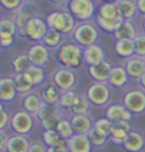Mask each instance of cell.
I'll use <instances>...</instances> for the list:
<instances>
[{
    "mask_svg": "<svg viewBox=\"0 0 145 152\" xmlns=\"http://www.w3.org/2000/svg\"><path fill=\"white\" fill-rule=\"evenodd\" d=\"M14 84H15V88L18 94L20 96H24L26 94H29L31 91H33L34 88L31 86L29 82L25 79L23 74H15L12 76Z\"/></svg>",
    "mask_w": 145,
    "mask_h": 152,
    "instance_id": "32",
    "label": "cell"
},
{
    "mask_svg": "<svg viewBox=\"0 0 145 152\" xmlns=\"http://www.w3.org/2000/svg\"><path fill=\"white\" fill-rule=\"evenodd\" d=\"M113 35L116 40H133L136 36L135 28L128 20H123Z\"/></svg>",
    "mask_w": 145,
    "mask_h": 152,
    "instance_id": "28",
    "label": "cell"
},
{
    "mask_svg": "<svg viewBox=\"0 0 145 152\" xmlns=\"http://www.w3.org/2000/svg\"><path fill=\"white\" fill-rule=\"evenodd\" d=\"M0 20H1V19H0Z\"/></svg>",
    "mask_w": 145,
    "mask_h": 152,
    "instance_id": "59",
    "label": "cell"
},
{
    "mask_svg": "<svg viewBox=\"0 0 145 152\" xmlns=\"http://www.w3.org/2000/svg\"><path fill=\"white\" fill-rule=\"evenodd\" d=\"M72 37L76 44L84 49L95 44L98 40V32L95 25L85 22L76 26L72 32Z\"/></svg>",
    "mask_w": 145,
    "mask_h": 152,
    "instance_id": "3",
    "label": "cell"
},
{
    "mask_svg": "<svg viewBox=\"0 0 145 152\" xmlns=\"http://www.w3.org/2000/svg\"><path fill=\"white\" fill-rule=\"evenodd\" d=\"M8 135L4 131H0V152H5L6 150V142Z\"/></svg>",
    "mask_w": 145,
    "mask_h": 152,
    "instance_id": "48",
    "label": "cell"
},
{
    "mask_svg": "<svg viewBox=\"0 0 145 152\" xmlns=\"http://www.w3.org/2000/svg\"><path fill=\"white\" fill-rule=\"evenodd\" d=\"M87 135L89 137L90 144L95 148H101L109 141V139L107 138V137L101 135V133H98L93 127H92V129L87 133Z\"/></svg>",
    "mask_w": 145,
    "mask_h": 152,
    "instance_id": "41",
    "label": "cell"
},
{
    "mask_svg": "<svg viewBox=\"0 0 145 152\" xmlns=\"http://www.w3.org/2000/svg\"><path fill=\"white\" fill-rule=\"evenodd\" d=\"M10 122V115L7 113L6 110H2L0 113V131H4L5 128L9 125Z\"/></svg>",
    "mask_w": 145,
    "mask_h": 152,
    "instance_id": "46",
    "label": "cell"
},
{
    "mask_svg": "<svg viewBox=\"0 0 145 152\" xmlns=\"http://www.w3.org/2000/svg\"><path fill=\"white\" fill-rule=\"evenodd\" d=\"M18 29L14 20L3 18L0 20V37L3 36H16Z\"/></svg>",
    "mask_w": 145,
    "mask_h": 152,
    "instance_id": "37",
    "label": "cell"
},
{
    "mask_svg": "<svg viewBox=\"0 0 145 152\" xmlns=\"http://www.w3.org/2000/svg\"><path fill=\"white\" fill-rule=\"evenodd\" d=\"M121 146L127 152H141L145 147L144 135L139 131L131 130Z\"/></svg>",
    "mask_w": 145,
    "mask_h": 152,
    "instance_id": "19",
    "label": "cell"
},
{
    "mask_svg": "<svg viewBox=\"0 0 145 152\" xmlns=\"http://www.w3.org/2000/svg\"><path fill=\"white\" fill-rule=\"evenodd\" d=\"M144 29H145V21H144Z\"/></svg>",
    "mask_w": 145,
    "mask_h": 152,
    "instance_id": "57",
    "label": "cell"
},
{
    "mask_svg": "<svg viewBox=\"0 0 145 152\" xmlns=\"http://www.w3.org/2000/svg\"><path fill=\"white\" fill-rule=\"evenodd\" d=\"M137 7L140 12L145 13V0H137Z\"/></svg>",
    "mask_w": 145,
    "mask_h": 152,
    "instance_id": "50",
    "label": "cell"
},
{
    "mask_svg": "<svg viewBox=\"0 0 145 152\" xmlns=\"http://www.w3.org/2000/svg\"><path fill=\"white\" fill-rule=\"evenodd\" d=\"M0 49H1V46H0Z\"/></svg>",
    "mask_w": 145,
    "mask_h": 152,
    "instance_id": "58",
    "label": "cell"
},
{
    "mask_svg": "<svg viewBox=\"0 0 145 152\" xmlns=\"http://www.w3.org/2000/svg\"><path fill=\"white\" fill-rule=\"evenodd\" d=\"M22 0H0V5L8 10L18 9L21 5Z\"/></svg>",
    "mask_w": 145,
    "mask_h": 152,
    "instance_id": "44",
    "label": "cell"
},
{
    "mask_svg": "<svg viewBox=\"0 0 145 152\" xmlns=\"http://www.w3.org/2000/svg\"><path fill=\"white\" fill-rule=\"evenodd\" d=\"M131 125L130 121H118L112 124L111 131L109 134V141L113 144L122 145L124 140L128 135V133L131 131Z\"/></svg>",
    "mask_w": 145,
    "mask_h": 152,
    "instance_id": "11",
    "label": "cell"
},
{
    "mask_svg": "<svg viewBox=\"0 0 145 152\" xmlns=\"http://www.w3.org/2000/svg\"><path fill=\"white\" fill-rule=\"evenodd\" d=\"M74 132L77 134H87L93 126V120L90 114H72L70 117Z\"/></svg>",
    "mask_w": 145,
    "mask_h": 152,
    "instance_id": "16",
    "label": "cell"
},
{
    "mask_svg": "<svg viewBox=\"0 0 145 152\" xmlns=\"http://www.w3.org/2000/svg\"><path fill=\"white\" fill-rule=\"evenodd\" d=\"M27 57L29 59L30 64L36 67L44 68L50 61V52L44 44L36 43L28 49Z\"/></svg>",
    "mask_w": 145,
    "mask_h": 152,
    "instance_id": "10",
    "label": "cell"
},
{
    "mask_svg": "<svg viewBox=\"0 0 145 152\" xmlns=\"http://www.w3.org/2000/svg\"><path fill=\"white\" fill-rule=\"evenodd\" d=\"M47 152H70V151L66 146V147H48Z\"/></svg>",
    "mask_w": 145,
    "mask_h": 152,
    "instance_id": "49",
    "label": "cell"
},
{
    "mask_svg": "<svg viewBox=\"0 0 145 152\" xmlns=\"http://www.w3.org/2000/svg\"><path fill=\"white\" fill-rule=\"evenodd\" d=\"M77 94L74 90H70V91H63L61 94V97H60L58 107L61 108L62 110H71V107H73L74 102L76 99Z\"/></svg>",
    "mask_w": 145,
    "mask_h": 152,
    "instance_id": "39",
    "label": "cell"
},
{
    "mask_svg": "<svg viewBox=\"0 0 145 152\" xmlns=\"http://www.w3.org/2000/svg\"><path fill=\"white\" fill-rule=\"evenodd\" d=\"M86 96L92 105L106 107L111 99V87L107 83H93L87 88Z\"/></svg>",
    "mask_w": 145,
    "mask_h": 152,
    "instance_id": "4",
    "label": "cell"
},
{
    "mask_svg": "<svg viewBox=\"0 0 145 152\" xmlns=\"http://www.w3.org/2000/svg\"><path fill=\"white\" fill-rule=\"evenodd\" d=\"M61 113H62V110L58 105H48V104H43V105L40 107V110L37 111V113L34 115V117H35L39 122H42V121H44V120L48 119L52 115H54V114Z\"/></svg>",
    "mask_w": 145,
    "mask_h": 152,
    "instance_id": "35",
    "label": "cell"
},
{
    "mask_svg": "<svg viewBox=\"0 0 145 152\" xmlns=\"http://www.w3.org/2000/svg\"><path fill=\"white\" fill-rule=\"evenodd\" d=\"M63 117H64L63 113L54 114V115L49 117L48 119L40 122V124H41L44 130H52V129L56 130V127H57V125H58L59 121L61 120V118H63Z\"/></svg>",
    "mask_w": 145,
    "mask_h": 152,
    "instance_id": "43",
    "label": "cell"
},
{
    "mask_svg": "<svg viewBox=\"0 0 145 152\" xmlns=\"http://www.w3.org/2000/svg\"><path fill=\"white\" fill-rule=\"evenodd\" d=\"M90 108H92V104L90 102L86 94L78 93L70 111L72 114H90Z\"/></svg>",
    "mask_w": 145,
    "mask_h": 152,
    "instance_id": "26",
    "label": "cell"
},
{
    "mask_svg": "<svg viewBox=\"0 0 145 152\" xmlns=\"http://www.w3.org/2000/svg\"><path fill=\"white\" fill-rule=\"evenodd\" d=\"M67 147L70 152H92L93 148L87 134L77 133L67 139Z\"/></svg>",
    "mask_w": 145,
    "mask_h": 152,
    "instance_id": "15",
    "label": "cell"
},
{
    "mask_svg": "<svg viewBox=\"0 0 145 152\" xmlns=\"http://www.w3.org/2000/svg\"><path fill=\"white\" fill-rule=\"evenodd\" d=\"M134 43V55L145 58V34L136 35L133 39Z\"/></svg>",
    "mask_w": 145,
    "mask_h": 152,
    "instance_id": "42",
    "label": "cell"
},
{
    "mask_svg": "<svg viewBox=\"0 0 145 152\" xmlns=\"http://www.w3.org/2000/svg\"><path fill=\"white\" fill-rule=\"evenodd\" d=\"M129 82V77L127 75L124 67L121 66H114L110 71L107 84L111 88H123Z\"/></svg>",
    "mask_w": 145,
    "mask_h": 152,
    "instance_id": "24",
    "label": "cell"
},
{
    "mask_svg": "<svg viewBox=\"0 0 145 152\" xmlns=\"http://www.w3.org/2000/svg\"><path fill=\"white\" fill-rule=\"evenodd\" d=\"M56 59L61 65L71 70L78 69L82 62V48L76 43H65L57 49Z\"/></svg>",
    "mask_w": 145,
    "mask_h": 152,
    "instance_id": "1",
    "label": "cell"
},
{
    "mask_svg": "<svg viewBox=\"0 0 145 152\" xmlns=\"http://www.w3.org/2000/svg\"><path fill=\"white\" fill-rule=\"evenodd\" d=\"M42 141L47 147H66L67 139L62 138L56 130H44Z\"/></svg>",
    "mask_w": 145,
    "mask_h": 152,
    "instance_id": "27",
    "label": "cell"
},
{
    "mask_svg": "<svg viewBox=\"0 0 145 152\" xmlns=\"http://www.w3.org/2000/svg\"><path fill=\"white\" fill-rule=\"evenodd\" d=\"M104 1H106V2H112V3H113V1H115V0H104Z\"/></svg>",
    "mask_w": 145,
    "mask_h": 152,
    "instance_id": "54",
    "label": "cell"
},
{
    "mask_svg": "<svg viewBox=\"0 0 145 152\" xmlns=\"http://www.w3.org/2000/svg\"><path fill=\"white\" fill-rule=\"evenodd\" d=\"M138 84L139 86H140V88L141 90H143L145 91V73L142 75V76L140 77V78L138 79Z\"/></svg>",
    "mask_w": 145,
    "mask_h": 152,
    "instance_id": "51",
    "label": "cell"
},
{
    "mask_svg": "<svg viewBox=\"0 0 145 152\" xmlns=\"http://www.w3.org/2000/svg\"><path fill=\"white\" fill-rule=\"evenodd\" d=\"M27 1H30V2H34V1H37V0H27Z\"/></svg>",
    "mask_w": 145,
    "mask_h": 152,
    "instance_id": "55",
    "label": "cell"
},
{
    "mask_svg": "<svg viewBox=\"0 0 145 152\" xmlns=\"http://www.w3.org/2000/svg\"><path fill=\"white\" fill-rule=\"evenodd\" d=\"M25 79L30 83L33 88L41 86L45 81V71L43 68L31 65L23 73Z\"/></svg>",
    "mask_w": 145,
    "mask_h": 152,
    "instance_id": "25",
    "label": "cell"
},
{
    "mask_svg": "<svg viewBox=\"0 0 145 152\" xmlns=\"http://www.w3.org/2000/svg\"><path fill=\"white\" fill-rule=\"evenodd\" d=\"M48 29L49 28L47 26V23L40 17L36 16L27 23L25 28L21 32H19V34L25 38H28L31 41L40 43L43 40Z\"/></svg>",
    "mask_w": 145,
    "mask_h": 152,
    "instance_id": "9",
    "label": "cell"
},
{
    "mask_svg": "<svg viewBox=\"0 0 145 152\" xmlns=\"http://www.w3.org/2000/svg\"><path fill=\"white\" fill-rule=\"evenodd\" d=\"M15 42V36H3L0 37V46L1 48H11Z\"/></svg>",
    "mask_w": 145,
    "mask_h": 152,
    "instance_id": "47",
    "label": "cell"
},
{
    "mask_svg": "<svg viewBox=\"0 0 145 152\" xmlns=\"http://www.w3.org/2000/svg\"><path fill=\"white\" fill-rule=\"evenodd\" d=\"M82 61L89 67L98 64L102 61H106V53L99 45L93 44L82 49Z\"/></svg>",
    "mask_w": 145,
    "mask_h": 152,
    "instance_id": "17",
    "label": "cell"
},
{
    "mask_svg": "<svg viewBox=\"0 0 145 152\" xmlns=\"http://www.w3.org/2000/svg\"><path fill=\"white\" fill-rule=\"evenodd\" d=\"M9 125L14 133L28 135L35 126V117L24 110H20L10 116Z\"/></svg>",
    "mask_w": 145,
    "mask_h": 152,
    "instance_id": "5",
    "label": "cell"
},
{
    "mask_svg": "<svg viewBox=\"0 0 145 152\" xmlns=\"http://www.w3.org/2000/svg\"><path fill=\"white\" fill-rule=\"evenodd\" d=\"M122 21H123V19L120 16L113 20H106V19H102L101 17L96 15V24L98 25V27L101 29L106 31L107 33H114L116 29L119 27V25L121 24Z\"/></svg>",
    "mask_w": 145,
    "mask_h": 152,
    "instance_id": "34",
    "label": "cell"
},
{
    "mask_svg": "<svg viewBox=\"0 0 145 152\" xmlns=\"http://www.w3.org/2000/svg\"><path fill=\"white\" fill-rule=\"evenodd\" d=\"M112 124L113 123L110 121L109 119H107L106 117H101V118L96 119L95 121L93 122V127L95 128L98 133H101V135L106 136L109 139V134H110V131H111Z\"/></svg>",
    "mask_w": 145,
    "mask_h": 152,
    "instance_id": "40",
    "label": "cell"
},
{
    "mask_svg": "<svg viewBox=\"0 0 145 152\" xmlns=\"http://www.w3.org/2000/svg\"><path fill=\"white\" fill-rule=\"evenodd\" d=\"M36 16L37 11L32 4L21 5L17 10V14L15 16V19H14V22H15L17 29H18V33L21 32L27 25V23Z\"/></svg>",
    "mask_w": 145,
    "mask_h": 152,
    "instance_id": "18",
    "label": "cell"
},
{
    "mask_svg": "<svg viewBox=\"0 0 145 152\" xmlns=\"http://www.w3.org/2000/svg\"><path fill=\"white\" fill-rule=\"evenodd\" d=\"M11 65L15 74H23L31 66L27 54H19L13 57V59L11 60Z\"/></svg>",
    "mask_w": 145,
    "mask_h": 152,
    "instance_id": "36",
    "label": "cell"
},
{
    "mask_svg": "<svg viewBox=\"0 0 145 152\" xmlns=\"http://www.w3.org/2000/svg\"><path fill=\"white\" fill-rule=\"evenodd\" d=\"M56 131L60 134V136L62 138L65 139H69L71 136H73L75 134L73 130L72 124H71L70 118H66V117L61 118V120L59 121L58 125L56 127Z\"/></svg>",
    "mask_w": 145,
    "mask_h": 152,
    "instance_id": "38",
    "label": "cell"
},
{
    "mask_svg": "<svg viewBox=\"0 0 145 152\" xmlns=\"http://www.w3.org/2000/svg\"><path fill=\"white\" fill-rule=\"evenodd\" d=\"M124 69L129 79L138 81V79L145 73V58H141L135 55L130 57L126 59Z\"/></svg>",
    "mask_w": 145,
    "mask_h": 152,
    "instance_id": "13",
    "label": "cell"
},
{
    "mask_svg": "<svg viewBox=\"0 0 145 152\" xmlns=\"http://www.w3.org/2000/svg\"><path fill=\"white\" fill-rule=\"evenodd\" d=\"M40 97H41L42 102L45 104L48 105H58L60 97H61L62 91L61 90L53 84V83H49V84L43 86L41 90L39 91Z\"/></svg>",
    "mask_w": 145,
    "mask_h": 152,
    "instance_id": "21",
    "label": "cell"
},
{
    "mask_svg": "<svg viewBox=\"0 0 145 152\" xmlns=\"http://www.w3.org/2000/svg\"><path fill=\"white\" fill-rule=\"evenodd\" d=\"M31 141L27 135L13 133L8 135L5 152H28Z\"/></svg>",
    "mask_w": 145,
    "mask_h": 152,
    "instance_id": "12",
    "label": "cell"
},
{
    "mask_svg": "<svg viewBox=\"0 0 145 152\" xmlns=\"http://www.w3.org/2000/svg\"><path fill=\"white\" fill-rule=\"evenodd\" d=\"M143 135H144V139H145V132L143 133Z\"/></svg>",
    "mask_w": 145,
    "mask_h": 152,
    "instance_id": "56",
    "label": "cell"
},
{
    "mask_svg": "<svg viewBox=\"0 0 145 152\" xmlns=\"http://www.w3.org/2000/svg\"><path fill=\"white\" fill-rule=\"evenodd\" d=\"M2 110H4V105L2 104V102H0V113H1Z\"/></svg>",
    "mask_w": 145,
    "mask_h": 152,
    "instance_id": "52",
    "label": "cell"
},
{
    "mask_svg": "<svg viewBox=\"0 0 145 152\" xmlns=\"http://www.w3.org/2000/svg\"><path fill=\"white\" fill-rule=\"evenodd\" d=\"M116 55L120 58L128 59L134 56V43L133 40H116L114 45Z\"/></svg>",
    "mask_w": 145,
    "mask_h": 152,
    "instance_id": "29",
    "label": "cell"
},
{
    "mask_svg": "<svg viewBox=\"0 0 145 152\" xmlns=\"http://www.w3.org/2000/svg\"><path fill=\"white\" fill-rule=\"evenodd\" d=\"M50 1H52V2H55V3H58V2H61L62 0H50Z\"/></svg>",
    "mask_w": 145,
    "mask_h": 152,
    "instance_id": "53",
    "label": "cell"
},
{
    "mask_svg": "<svg viewBox=\"0 0 145 152\" xmlns=\"http://www.w3.org/2000/svg\"><path fill=\"white\" fill-rule=\"evenodd\" d=\"M122 104L131 114L145 113V91L141 88H133L126 91L122 99Z\"/></svg>",
    "mask_w": 145,
    "mask_h": 152,
    "instance_id": "6",
    "label": "cell"
},
{
    "mask_svg": "<svg viewBox=\"0 0 145 152\" xmlns=\"http://www.w3.org/2000/svg\"><path fill=\"white\" fill-rule=\"evenodd\" d=\"M17 93L12 77L0 78V102H10L16 99Z\"/></svg>",
    "mask_w": 145,
    "mask_h": 152,
    "instance_id": "22",
    "label": "cell"
},
{
    "mask_svg": "<svg viewBox=\"0 0 145 152\" xmlns=\"http://www.w3.org/2000/svg\"><path fill=\"white\" fill-rule=\"evenodd\" d=\"M21 97L22 110H24L32 115H35L37 111L40 110V107L44 104L42 102L41 97H40V94L38 93H35V91H31L29 94L22 96Z\"/></svg>",
    "mask_w": 145,
    "mask_h": 152,
    "instance_id": "23",
    "label": "cell"
},
{
    "mask_svg": "<svg viewBox=\"0 0 145 152\" xmlns=\"http://www.w3.org/2000/svg\"><path fill=\"white\" fill-rule=\"evenodd\" d=\"M99 17H101L102 19L106 20H113L119 17L117 6L116 3H112V2H106L99 7L98 14Z\"/></svg>",
    "mask_w": 145,
    "mask_h": 152,
    "instance_id": "33",
    "label": "cell"
},
{
    "mask_svg": "<svg viewBox=\"0 0 145 152\" xmlns=\"http://www.w3.org/2000/svg\"><path fill=\"white\" fill-rule=\"evenodd\" d=\"M46 23L49 29L58 31L62 35L72 33L76 28V19L67 11H55L50 13Z\"/></svg>",
    "mask_w": 145,
    "mask_h": 152,
    "instance_id": "2",
    "label": "cell"
},
{
    "mask_svg": "<svg viewBox=\"0 0 145 152\" xmlns=\"http://www.w3.org/2000/svg\"><path fill=\"white\" fill-rule=\"evenodd\" d=\"M111 68V65L107 61H102L98 64L90 66L89 75L95 83H107Z\"/></svg>",
    "mask_w": 145,
    "mask_h": 152,
    "instance_id": "20",
    "label": "cell"
},
{
    "mask_svg": "<svg viewBox=\"0 0 145 152\" xmlns=\"http://www.w3.org/2000/svg\"><path fill=\"white\" fill-rule=\"evenodd\" d=\"M52 83L63 93L66 91L74 90L77 83V76L74 70L65 67H60L53 72Z\"/></svg>",
    "mask_w": 145,
    "mask_h": 152,
    "instance_id": "8",
    "label": "cell"
},
{
    "mask_svg": "<svg viewBox=\"0 0 145 152\" xmlns=\"http://www.w3.org/2000/svg\"><path fill=\"white\" fill-rule=\"evenodd\" d=\"M106 117L112 123L118 121H130L132 114L126 110L122 104H109L106 110Z\"/></svg>",
    "mask_w": 145,
    "mask_h": 152,
    "instance_id": "14",
    "label": "cell"
},
{
    "mask_svg": "<svg viewBox=\"0 0 145 152\" xmlns=\"http://www.w3.org/2000/svg\"><path fill=\"white\" fill-rule=\"evenodd\" d=\"M48 147L43 141H31L28 152H47Z\"/></svg>",
    "mask_w": 145,
    "mask_h": 152,
    "instance_id": "45",
    "label": "cell"
},
{
    "mask_svg": "<svg viewBox=\"0 0 145 152\" xmlns=\"http://www.w3.org/2000/svg\"><path fill=\"white\" fill-rule=\"evenodd\" d=\"M118 14L123 20H127L133 17L136 11L134 2L131 0H119L116 2Z\"/></svg>",
    "mask_w": 145,
    "mask_h": 152,
    "instance_id": "31",
    "label": "cell"
},
{
    "mask_svg": "<svg viewBox=\"0 0 145 152\" xmlns=\"http://www.w3.org/2000/svg\"><path fill=\"white\" fill-rule=\"evenodd\" d=\"M62 42H63V35L53 29H48L43 40L41 41L42 44H44L48 49H56V50L63 44Z\"/></svg>",
    "mask_w": 145,
    "mask_h": 152,
    "instance_id": "30",
    "label": "cell"
},
{
    "mask_svg": "<svg viewBox=\"0 0 145 152\" xmlns=\"http://www.w3.org/2000/svg\"><path fill=\"white\" fill-rule=\"evenodd\" d=\"M68 8L74 18L84 22L93 17L95 5L93 0H70Z\"/></svg>",
    "mask_w": 145,
    "mask_h": 152,
    "instance_id": "7",
    "label": "cell"
}]
</instances>
